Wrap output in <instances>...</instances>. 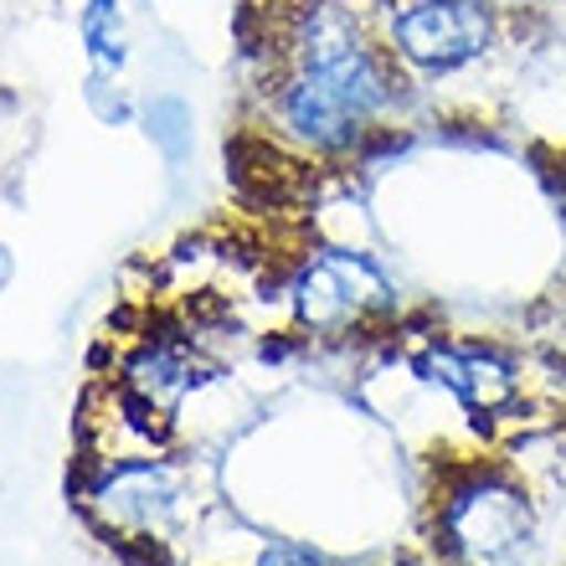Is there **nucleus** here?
I'll list each match as a JSON object with an SVG mask.
<instances>
[{
	"label": "nucleus",
	"mask_w": 566,
	"mask_h": 566,
	"mask_svg": "<svg viewBox=\"0 0 566 566\" xmlns=\"http://www.w3.org/2000/svg\"><path fill=\"white\" fill-rule=\"evenodd\" d=\"M407 73L356 0H294L279 21L263 88L279 145L310 160H356L391 129Z\"/></svg>",
	"instance_id": "1"
},
{
	"label": "nucleus",
	"mask_w": 566,
	"mask_h": 566,
	"mask_svg": "<svg viewBox=\"0 0 566 566\" xmlns=\"http://www.w3.org/2000/svg\"><path fill=\"white\" fill-rule=\"evenodd\" d=\"M432 552L448 566H536V500L500 463L448 469L432 500Z\"/></svg>",
	"instance_id": "2"
},
{
	"label": "nucleus",
	"mask_w": 566,
	"mask_h": 566,
	"mask_svg": "<svg viewBox=\"0 0 566 566\" xmlns=\"http://www.w3.org/2000/svg\"><path fill=\"white\" fill-rule=\"evenodd\" d=\"M376 31L391 62L412 77H453L490 57L505 36L500 0H387Z\"/></svg>",
	"instance_id": "3"
},
{
	"label": "nucleus",
	"mask_w": 566,
	"mask_h": 566,
	"mask_svg": "<svg viewBox=\"0 0 566 566\" xmlns=\"http://www.w3.org/2000/svg\"><path fill=\"white\" fill-rule=\"evenodd\" d=\"M289 310L310 335H356L376 319H391L402 310V294L371 253L310 248L289 273Z\"/></svg>",
	"instance_id": "4"
},
{
	"label": "nucleus",
	"mask_w": 566,
	"mask_h": 566,
	"mask_svg": "<svg viewBox=\"0 0 566 566\" xmlns=\"http://www.w3.org/2000/svg\"><path fill=\"white\" fill-rule=\"evenodd\" d=\"M186 479L160 453H129V459H93V479L83 484V510L98 531L124 541H165L180 515Z\"/></svg>",
	"instance_id": "5"
},
{
	"label": "nucleus",
	"mask_w": 566,
	"mask_h": 566,
	"mask_svg": "<svg viewBox=\"0 0 566 566\" xmlns=\"http://www.w3.org/2000/svg\"><path fill=\"white\" fill-rule=\"evenodd\" d=\"M412 366L474 418H500L521 397V366L494 340H428Z\"/></svg>",
	"instance_id": "6"
},
{
	"label": "nucleus",
	"mask_w": 566,
	"mask_h": 566,
	"mask_svg": "<svg viewBox=\"0 0 566 566\" xmlns=\"http://www.w3.org/2000/svg\"><path fill=\"white\" fill-rule=\"evenodd\" d=\"M211 376V366L201 360V350L191 345V335L180 329H155L129 350L119 371V397L135 412H145L149 422H170L180 412V402L191 397L201 381Z\"/></svg>",
	"instance_id": "7"
},
{
	"label": "nucleus",
	"mask_w": 566,
	"mask_h": 566,
	"mask_svg": "<svg viewBox=\"0 0 566 566\" xmlns=\"http://www.w3.org/2000/svg\"><path fill=\"white\" fill-rule=\"evenodd\" d=\"M139 124H145V139L160 149L165 165H186L191 160V145H196V119H191V104L176 98V93H160L139 108Z\"/></svg>",
	"instance_id": "8"
},
{
	"label": "nucleus",
	"mask_w": 566,
	"mask_h": 566,
	"mask_svg": "<svg viewBox=\"0 0 566 566\" xmlns=\"http://www.w3.org/2000/svg\"><path fill=\"white\" fill-rule=\"evenodd\" d=\"M77 31H83V46H88L93 73L119 77L124 62H129V42H124L119 0H88V6H83V15H77Z\"/></svg>",
	"instance_id": "9"
},
{
	"label": "nucleus",
	"mask_w": 566,
	"mask_h": 566,
	"mask_svg": "<svg viewBox=\"0 0 566 566\" xmlns=\"http://www.w3.org/2000/svg\"><path fill=\"white\" fill-rule=\"evenodd\" d=\"M88 104H93V114H98L104 124H129V119H135V108H129V98H124L119 77L93 73L88 77Z\"/></svg>",
	"instance_id": "10"
},
{
	"label": "nucleus",
	"mask_w": 566,
	"mask_h": 566,
	"mask_svg": "<svg viewBox=\"0 0 566 566\" xmlns=\"http://www.w3.org/2000/svg\"><path fill=\"white\" fill-rule=\"evenodd\" d=\"M253 566H329V562H325V552H314L304 541H269L253 556Z\"/></svg>",
	"instance_id": "11"
},
{
	"label": "nucleus",
	"mask_w": 566,
	"mask_h": 566,
	"mask_svg": "<svg viewBox=\"0 0 566 566\" xmlns=\"http://www.w3.org/2000/svg\"><path fill=\"white\" fill-rule=\"evenodd\" d=\"M387 566H448L443 556H397V562H387Z\"/></svg>",
	"instance_id": "12"
},
{
	"label": "nucleus",
	"mask_w": 566,
	"mask_h": 566,
	"mask_svg": "<svg viewBox=\"0 0 566 566\" xmlns=\"http://www.w3.org/2000/svg\"><path fill=\"white\" fill-rule=\"evenodd\" d=\"M11 273H15V263H11V253H6V248H0V289H6V283H11Z\"/></svg>",
	"instance_id": "13"
},
{
	"label": "nucleus",
	"mask_w": 566,
	"mask_h": 566,
	"mask_svg": "<svg viewBox=\"0 0 566 566\" xmlns=\"http://www.w3.org/2000/svg\"><path fill=\"white\" fill-rule=\"evenodd\" d=\"M556 207L566 211V160H562V170H556Z\"/></svg>",
	"instance_id": "14"
}]
</instances>
